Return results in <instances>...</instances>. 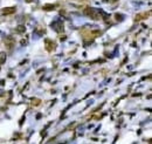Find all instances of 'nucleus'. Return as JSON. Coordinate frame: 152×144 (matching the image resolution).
Masks as SVG:
<instances>
[{"label": "nucleus", "mask_w": 152, "mask_h": 144, "mask_svg": "<svg viewBox=\"0 0 152 144\" xmlns=\"http://www.w3.org/2000/svg\"><path fill=\"white\" fill-rule=\"evenodd\" d=\"M84 13L88 15L92 20H99L102 17V11L96 10V8H87L84 11Z\"/></svg>", "instance_id": "nucleus-1"}, {"label": "nucleus", "mask_w": 152, "mask_h": 144, "mask_svg": "<svg viewBox=\"0 0 152 144\" xmlns=\"http://www.w3.org/2000/svg\"><path fill=\"white\" fill-rule=\"evenodd\" d=\"M50 26H52V28H53V29H55L58 33L63 32V24H62V22H60V21H55V22H53V24L50 25Z\"/></svg>", "instance_id": "nucleus-2"}, {"label": "nucleus", "mask_w": 152, "mask_h": 144, "mask_svg": "<svg viewBox=\"0 0 152 144\" xmlns=\"http://www.w3.org/2000/svg\"><path fill=\"white\" fill-rule=\"evenodd\" d=\"M15 11H17L15 7H4L3 10H1V14L3 15H8V14L15 13Z\"/></svg>", "instance_id": "nucleus-3"}, {"label": "nucleus", "mask_w": 152, "mask_h": 144, "mask_svg": "<svg viewBox=\"0 0 152 144\" xmlns=\"http://www.w3.org/2000/svg\"><path fill=\"white\" fill-rule=\"evenodd\" d=\"M44 43H46V49H47V51H49V52L56 48V43H55V42H53L52 40H49V39H47V40L44 41Z\"/></svg>", "instance_id": "nucleus-4"}, {"label": "nucleus", "mask_w": 152, "mask_h": 144, "mask_svg": "<svg viewBox=\"0 0 152 144\" xmlns=\"http://www.w3.org/2000/svg\"><path fill=\"white\" fill-rule=\"evenodd\" d=\"M5 47H6L7 51H12L14 47V41L12 40V39H7L6 41H5Z\"/></svg>", "instance_id": "nucleus-5"}, {"label": "nucleus", "mask_w": 152, "mask_h": 144, "mask_svg": "<svg viewBox=\"0 0 152 144\" xmlns=\"http://www.w3.org/2000/svg\"><path fill=\"white\" fill-rule=\"evenodd\" d=\"M149 17H150V12L144 13V14H139V15L136 17V21H139V20H142V19H146V18H149Z\"/></svg>", "instance_id": "nucleus-6"}, {"label": "nucleus", "mask_w": 152, "mask_h": 144, "mask_svg": "<svg viewBox=\"0 0 152 144\" xmlns=\"http://www.w3.org/2000/svg\"><path fill=\"white\" fill-rule=\"evenodd\" d=\"M6 61V53L5 52H0V65H4Z\"/></svg>", "instance_id": "nucleus-7"}, {"label": "nucleus", "mask_w": 152, "mask_h": 144, "mask_svg": "<svg viewBox=\"0 0 152 144\" xmlns=\"http://www.w3.org/2000/svg\"><path fill=\"white\" fill-rule=\"evenodd\" d=\"M17 31L19 32V33H25V32H26V27H25L24 25H19L17 27Z\"/></svg>", "instance_id": "nucleus-8"}, {"label": "nucleus", "mask_w": 152, "mask_h": 144, "mask_svg": "<svg viewBox=\"0 0 152 144\" xmlns=\"http://www.w3.org/2000/svg\"><path fill=\"white\" fill-rule=\"evenodd\" d=\"M55 7V5H46V6H43V10L44 11H48V10H53Z\"/></svg>", "instance_id": "nucleus-9"}, {"label": "nucleus", "mask_w": 152, "mask_h": 144, "mask_svg": "<svg viewBox=\"0 0 152 144\" xmlns=\"http://www.w3.org/2000/svg\"><path fill=\"white\" fill-rule=\"evenodd\" d=\"M27 42H26V40H21V45H26Z\"/></svg>", "instance_id": "nucleus-10"}]
</instances>
